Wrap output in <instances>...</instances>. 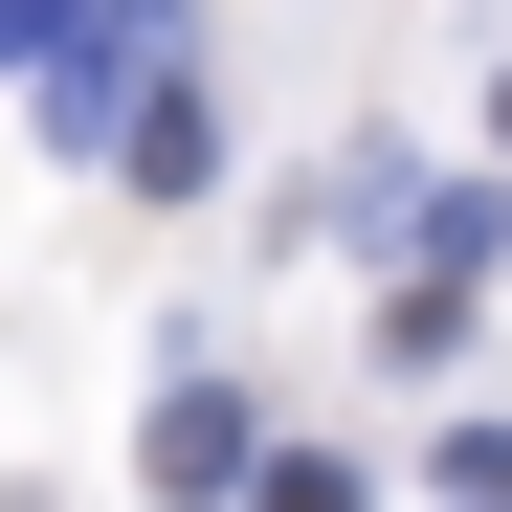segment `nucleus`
Returning <instances> with one entry per match:
<instances>
[{
	"label": "nucleus",
	"instance_id": "4",
	"mask_svg": "<svg viewBox=\"0 0 512 512\" xmlns=\"http://www.w3.org/2000/svg\"><path fill=\"white\" fill-rule=\"evenodd\" d=\"M446 490H468V512H512V423H446Z\"/></svg>",
	"mask_w": 512,
	"mask_h": 512
},
{
	"label": "nucleus",
	"instance_id": "2",
	"mask_svg": "<svg viewBox=\"0 0 512 512\" xmlns=\"http://www.w3.org/2000/svg\"><path fill=\"white\" fill-rule=\"evenodd\" d=\"M112 156H134V179H201V156H223V134H201V67H156V90H134V134H112Z\"/></svg>",
	"mask_w": 512,
	"mask_h": 512
},
{
	"label": "nucleus",
	"instance_id": "1",
	"mask_svg": "<svg viewBox=\"0 0 512 512\" xmlns=\"http://www.w3.org/2000/svg\"><path fill=\"white\" fill-rule=\"evenodd\" d=\"M156 490H179V512H201V490H268V446H245V401H223V379L156 401Z\"/></svg>",
	"mask_w": 512,
	"mask_h": 512
},
{
	"label": "nucleus",
	"instance_id": "3",
	"mask_svg": "<svg viewBox=\"0 0 512 512\" xmlns=\"http://www.w3.org/2000/svg\"><path fill=\"white\" fill-rule=\"evenodd\" d=\"M245 512H379V490L334 468V446H268V490H245Z\"/></svg>",
	"mask_w": 512,
	"mask_h": 512
}]
</instances>
